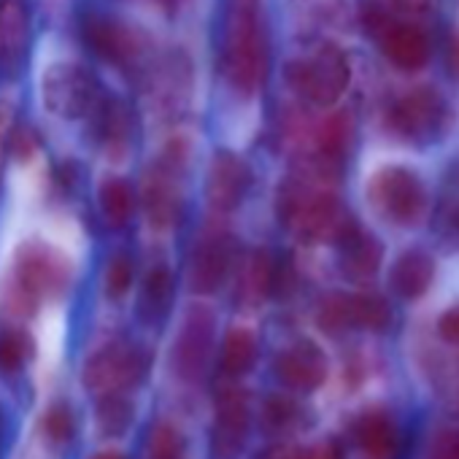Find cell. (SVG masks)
Segmentation results:
<instances>
[{
  "instance_id": "42",
  "label": "cell",
  "mask_w": 459,
  "mask_h": 459,
  "mask_svg": "<svg viewBox=\"0 0 459 459\" xmlns=\"http://www.w3.org/2000/svg\"><path fill=\"white\" fill-rule=\"evenodd\" d=\"M448 68H451V74L459 79V30L451 36V41H448Z\"/></svg>"
},
{
  "instance_id": "21",
  "label": "cell",
  "mask_w": 459,
  "mask_h": 459,
  "mask_svg": "<svg viewBox=\"0 0 459 459\" xmlns=\"http://www.w3.org/2000/svg\"><path fill=\"white\" fill-rule=\"evenodd\" d=\"M279 287V265L273 260V255L268 249H257L249 260L247 268L241 273V284H238V298L247 306H257L265 298H271Z\"/></svg>"
},
{
  "instance_id": "12",
  "label": "cell",
  "mask_w": 459,
  "mask_h": 459,
  "mask_svg": "<svg viewBox=\"0 0 459 459\" xmlns=\"http://www.w3.org/2000/svg\"><path fill=\"white\" fill-rule=\"evenodd\" d=\"M236 260V244L227 236H211L203 238V244L195 249L192 265H189V290L197 295L216 292L233 268Z\"/></svg>"
},
{
  "instance_id": "44",
  "label": "cell",
  "mask_w": 459,
  "mask_h": 459,
  "mask_svg": "<svg viewBox=\"0 0 459 459\" xmlns=\"http://www.w3.org/2000/svg\"><path fill=\"white\" fill-rule=\"evenodd\" d=\"M90 459H125L119 451H100V454H95V456H90Z\"/></svg>"
},
{
  "instance_id": "45",
  "label": "cell",
  "mask_w": 459,
  "mask_h": 459,
  "mask_svg": "<svg viewBox=\"0 0 459 459\" xmlns=\"http://www.w3.org/2000/svg\"><path fill=\"white\" fill-rule=\"evenodd\" d=\"M162 4H170V0H162Z\"/></svg>"
},
{
  "instance_id": "23",
  "label": "cell",
  "mask_w": 459,
  "mask_h": 459,
  "mask_svg": "<svg viewBox=\"0 0 459 459\" xmlns=\"http://www.w3.org/2000/svg\"><path fill=\"white\" fill-rule=\"evenodd\" d=\"M435 233L443 244L459 247V162L448 170L435 208Z\"/></svg>"
},
{
  "instance_id": "33",
  "label": "cell",
  "mask_w": 459,
  "mask_h": 459,
  "mask_svg": "<svg viewBox=\"0 0 459 459\" xmlns=\"http://www.w3.org/2000/svg\"><path fill=\"white\" fill-rule=\"evenodd\" d=\"M103 141L108 146V152H114L119 157V152H125L127 146V135H130V122H127V111L122 103H108L103 111Z\"/></svg>"
},
{
  "instance_id": "2",
  "label": "cell",
  "mask_w": 459,
  "mask_h": 459,
  "mask_svg": "<svg viewBox=\"0 0 459 459\" xmlns=\"http://www.w3.org/2000/svg\"><path fill=\"white\" fill-rule=\"evenodd\" d=\"M268 74L260 0H230L224 36V76L241 95H255Z\"/></svg>"
},
{
  "instance_id": "8",
  "label": "cell",
  "mask_w": 459,
  "mask_h": 459,
  "mask_svg": "<svg viewBox=\"0 0 459 459\" xmlns=\"http://www.w3.org/2000/svg\"><path fill=\"white\" fill-rule=\"evenodd\" d=\"M446 122V106L443 98L432 87H416L408 95H403L389 114V125L400 138L424 143L440 133Z\"/></svg>"
},
{
  "instance_id": "35",
  "label": "cell",
  "mask_w": 459,
  "mask_h": 459,
  "mask_svg": "<svg viewBox=\"0 0 459 459\" xmlns=\"http://www.w3.org/2000/svg\"><path fill=\"white\" fill-rule=\"evenodd\" d=\"M12 133H14V103L0 98V168H4V157L9 152Z\"/></svg>"
},
{
  "instance_id": "25",
  "label": "cell",
  "mask_w": 459,
  "mask_h": 459,
  "mask_svg": "<svg viewBox=\"0 0 459 459\" xmlns=\"http://www.w3.org/2000/svg\"><path fill=\"white\" fill-rule=\"evenodd\" d=\"M346 314H349V327L351 330H373L381 333L392 322V311L381 295L373 292H359V295H346Z\"/></svg>"
},
{
  "instance_id": "32",
  "label": "cell",
  "mask_w": 459,
  "mask_h": 459,
  "mask_svg": "<svg viewBox=\"0 0 459 459\" xmlns=\"http://www.w3.org/2000/svg\"><path fill=\"white\" fill-rule=\"evenodd\" d=\"M133 276H135V265L133 257L127 252H119L114 257H108L106 263V273H103V290L108 298L119 300L130 292L133 287Z\"/></svg>"
},
{
  "instance_id": "10",
  "label": "cell",
  "mask_w": 459,
  "mask_h": 459,
  "mask_svg": "<svg viewBox=\"0 0 459 459\" xmlns=\"http://www.w3.org/2000/svg\"><path fill=\"white\" fill-rule=\"evenodd\" d=\"M252 186V168L233 152H216L208 165L205 197L208 205L219 213L236 211Z\"/></svg>"
},
{
  "instance_id": "20",
  "label": "cell",
  "mask_w": 459,
  "mask_h": 459,
  "mask_svg": "<svg viewBox=\"0 0 459 459\" xmlns=\"http://www.w3.org/2000/svg\"><path fill=\"white\" fill-rule=\"evenodd\" d=\"M435 279V263L427 252L411 249L397 257L392 268V287L403 300H416L421 298Z\"/></svg>"
},
{
  "instance_id": "18",
  "label": "cell",
  "mask_w": 459,
  "mask_h": 459,
  "mask_svg": "<svg viewBox=\"0 0 459 459\" xmlns=\"http://www.w3.org/2000/svg\"><path fill=\"white\" fill-rule=\"evenodd\" d=\"M381 47L389 63L400 71H419L429 60L427 36L413 25H389L381 33Z\"/></svg>"
},
{
  "instance_id": "30",
  "label": "cell",
  "mask_w": 459,
  "mask_h": 459,
  "mask_svg": "<svg viewBox=\"0 0 459 459\" xmlns=\"http://www.w3.org/2000/svg\"><path fill=\"white\" fill-rule=\"evenodd\" d=\"M186 446H184V435L178 432V427L160 421L152 427L149 440H146V459H184Z\"/></svg>"
},
{
  "instance_id": "9",
  "label": "cell",
  "mask_w": 459,
  "mask_h": 459,
  "mask_svg": "<svg viewBox=\"0 0 459 459\" xmlns=\"http://www.w3.org/2000/svg\"><path fill=\"white\" fill-rule=\"evenodd\" d=\"M249 397L244 389H224L216 400V421L211 435L213 459H236L249 437Z\"/></svg>"
},
{
  "instance_id": "41",
  "label": "cell",
  "mask_w": 459,
  "mask_h": 459,
  "mask_svg": "<svg viewBox=\"0 0 459 459\" xmlns=\"http://www.w3.org/2000/svg\"><path fill=\"white\" fill-rule=\"evenodd\" d=\"M394 6L405 14H421L432 6V0H394Z\"/></svg>"
},
{
  "instance_id": "6",
  "label": "cell",
  "mask_w": 459,
  "mask_h": 459,
  "mask_svg": "<svg viewBox=\"0 0 459 459\" xmlns=\"http://www.w3.org/2000/svg\"><path fill=\"white\" fill-rule=\"evenodd\" d=\"M146 373V354L135 343H111L84 365V386L100 397L122 394Z\"/></svg>"
},
{
  "instance_id": "29",
  "label": "cell",
  "mask_w": 459,
  "mask_h": 459,
  "mask_svg": "<svg viewBox=\"0 0 459 459\" xmlns=\"http://www.w3.org/2000/svg\"><path fill=\"white\" fill-rule=\"evenodd\" d=\"M36 354V343L30 338V333L25 330H9L0 335V373L4 376H14L22 370V365H28Z\"/></svg>"
},
{
  "instance_id": "11",
  "label": "cell",
  "mask_w": 459,
  "mask_h": 459,
  "mask_svg": "<svg viewBox=\"0 0 459 459\" xmlns=\"http://www.w3.org/2000/svg\"><path fill=\"white\" fill-rule=\"evenodd\" d=\"M213 346V316L205 308H192L173 343V368L184 381H197L211 357Z\"/></svg>"
},
{
  "instance_id": "40",
  "label": "cell",
  "mask_w": 459,
  "mask_h": 459,
  "mask_svg": "<svg viewBox=\"0 0 459 459\" xmlns=\"http://www.w3.org/2000/svg\"><path fill=\"white\" fill-rule=\"evenodd\" d=\"M300 456V451L298 448H292V446H271L260 459H298Z\"/></svg>"
},
{
  "instance_id": "38",
  "label": "cell",
  "mask_w": 459,
  "mask_h": 459,
  "mask_svg": "<svg viewBox=\"0 0 459 459\" xmlns=\"http://www.w3.org/2000/svg\"><path fill=\"white\" fill-rule=\"evenodd\" d=\"M298 459H343V448L335 440H322V443H314L306 451H300Z\"/></svg>"
},
{
  "instance_id": "37",
  "label": "cell",
  "mask_w": 459,
  "mask_h": 459,
  "mask_svg": "<svg viewBox=\"0 0 459 459\" xmlns=\"http://www.w3.org/2000/svg\"><path fill=\"white\" fill-rule=\"evenodd\" d=\"M437 335L446 343L459 346V306H454L446 314H440V319H437Z\"/></svg>"
},
{
  "instance_id": "16",
  "label": "cell",
  "mask_w": 459,
  "mask_h": 459,
  "mask_svg": "<svg viewBox=\"0 0 459 459\" xmlns=\"http://www.w3.org/2000/svg\"><path fill=\"white\" fill-rule=\"evenodd\" d=\"M354 440H357L359 451L365 454V459H394L397 440H400L397 424L386 411L370 408V411L357 416Z\"/></svg>"
},
{
  "instance_id": "26",
  "label": "cell",
  "mask_w": 459,
  "mask_h": 459,
  "mask_svg": "<svg viewBox=\"0 0 459 459\" xmlns=\"http://www.w3.org/2000/svg\"><path fill=\"white\" fill-rule=\"evenodd\" d=\"M349 141H351V117L346 111H338L319 125L314 157L327 160L333 165H341V157L346 154Z\"/></svg>"
},
{
  "instance_id": "34",
  "label": "cell",
  "mask_w": 459,
  "mask_h": 459,
  "mask_svg": "<svg viewBox=\"0 0 459 459\" xmlns=\"http://www.w3.org/2000/svg\"><path fill=\"white\" fill-rule=\"evenodd\" d=\"M41 427H44V435L52 440V443H68L76 432V416L71 411L68 403H55L47 408L44 419H41Z\"/></svg>"
},
{
  "instance_id": "3",
  "label": "cell",
  "mask_w": 459,
  "mask_h": 459,
  "mask_svg": "<svg viewBox=\"0 0 459 459\" xmlns=\"http://www.w3.org/2000/svg\"><path fill=\"white\" fill-rule=\"evenodd\" d=\"M281 221L306 244L341 241L357 224L341 205V200L322 184L295 181L281 189Z\"/></svg>"
},
{
  "instance_id": "14",
  "label": "cell",
  "mask_w": 459,
  "mask_h": 459,
  "mask_svg": "<svg viewBox=\"0 0 459 459\" xmlns=\"http://www.w3.org/2000/svg\"><path fill=\"white\" fill-rule=\"evenodd\" d=\"M176 170H178V160H168L162 165L154 168V173H149L146 186H143V205H146V216L154 227H170L173 221H178V211H181V192L176 184Z\"/></svg>"
},
{
  "instance_id": "17",
  "label": "cell",
  "mask_w": 459,
  "mask_h": 459,
  "mask_svg": "<svg viewBox=\"0 0 459 459\" xmlns=\"http://www.w3.org/2000/svg\"><path fill=\"white\" fill-rule=\"evenodd\" d=\"M28 6L25 0H0V68H17L28 49Z\"/></svg>"
},
{
  "instance_id": "13",
  "label": "cell",
  "mask_w": 459,
  "mask_h": 459,
  "mask_svg": "<svg viewBox=\"0 0 459 459\" xmlns=\"http://www.w3.org/2000/svg\"><path fill=\"white\" fill-rule=\"evenodd\" d=\"M276 376L284 386L295 392H314L327 378V357L311 341L292 343L276 357Z\"/></svg>"
},
{
  "instance_id": "43",
  "label": "cell",
  "mask_w": 459,
  "mask_h": 459,
  "mask_svg": "<svg viewBox=\"0 0 459 459\" xmlns=\"http://www.w3.org/2000/svg\"><path fill=\"white\" fill-rule=\"evenodd\" d=\"M4 443H6V411L0 408V448H4Z\"/></svg>"
},
{
  "instance_id": "5",
  "label": "cell",
  "mask_w": 459,
  "mask_h": 459,
  "mask_svg": "<svg viewBox=\"0 0 459 459\" xmlns=\"http://www.w3.org/2000/svg\"><path fill=\"white\" fill-rule=\"evenodd\" d=\"M368 200L384 219L400 227L419 224L427 211V189L421 178L403 165L376 170L368 184Z\"/></svg>"
},
{
  "instance_id": "36",
  "label": "cell",
  "mask_w": 459,
  "mask_h": 459,
  "mask_svg": "<svg viewBox=\"0 0 459 459\" xmlns=\"http://www.w3.org/2000/svg\"><path fill=\"white\" fill-rule=\"evenodd\" d=\"M9 149H12L20 160H30V157L36 154V149H39V141H36V135H33L30 127L14 130V133H12V141H9Z\"/></svg>"
},
{
  "instance_id": "28",
  "label": "cell",
  "mask_w": 459,
  "mask_h": 459,
  "mask_svg": "<svg viewBox=\"0 0 459 459\" xmlns=\"http://www.w3.org/2000/svg\"><path fill=\"white\" fill-rule=\"evenodd\" d=\"M135 419V408L122 394L100 397L98 403V432L103 437H122Z\"/></svg>"
},
{
  "instance_id": "39",
  "label": "cell",
  "mask_w": 459,
  "mask_h": 459,
  "mask_svg": "<svg viewBox=\"0 0 459 459\" xmlns=\"http://www.w3.org/2000/svg\"><path fill=\"white\" fill-rule=\"evenodd\" d=\"M437 459H459V432H446L435 448Z\"/></svg>"
},
{
  "instance_id": "19",
  "label": "cell",
  "mask_w": 459,
  "mask_h": 459,
  "mask_svg": "<svg viewBox=\"0 0 459 459\" xmlns=\"http://www.w3.org/2000/svg\"><path fill=\"white\" fill-rule=\"evenodd\" d=\"M84 39L87 44L108 63H127L135 52V33L127 30L125 25L114 22V20H103V17H87L84 22Z\"/></svg>"
},
{
  "instance_id": "27",
  "label": "cell",
  "mask_w": 459,
  "mask_h": 459,
  "mask_svg": "<svg viewBox=\"0 0 459 459\" xmlns=\"http://www.w3.org/2000/svg\"><path fill=\"white\" fill-rule=\"evenodd\" d=\"M100 211H103V219L111 224V227H125L135 211V195H133V186L125 181V178H106L100 184Z\"/></svg>"
},
{
  "instance_id": "22",
  "label": "cell",
  "mask_w": 459,
  "mask_h": 459,
  "mask_svg": "<svg viewBox=\"0 0 459 459\" xmlns=\"http://www.w3.org/2000/svg\"><path fill=\"white\" fill-rule=\"evenodd\" d=\"M170 300H173V276L165 265H154L143 279L138 311L146 322H160L168 316Z\"/></svg>"
},
{
  "instance_id": "15",
  "label": "cell",
  "mask_w": 459,
  "mask_h": 459,
  "mask_svg": "<svg viewBox=\"0 0 459 459\" xmlns=\"http://www.w3.org/2000/svg\"><path fill=\"white\" fill-rule=\"evenodd\" d=\"M338 249H341V273L349 281L365 284L378 273L384 249L370 233H365L359 224H354L349 233L338 241Z\"/></svg>"
},
{
  "instance_id": "7",
  "label": "cell",
  "mask_w": 459,
  "mask_h": 459,
  "mask_svg": "<svg viewBox=\"0 0 459 459\" xmlns=\"http://www.w3.org/2000/svg\"><path fill=\"white\" fill-rule=\"evenodd\" d=\"M98 98V87L90 71L76 63H55L41 76V100L44 106L63 119L84 117Z\"/></svg>"
},
{
  "instance_id": "1",
  "label": "cell",
  "mask_w": 459,
  "mask_h": 459,
  "mask_svg": "<svg viewBox=\"0 0 459 459\" xmlns=\"http://www.w3.org/2000/svg\"><path fill=\"white\" fill-rule=\"evenodd\" d=\"M74 260L57 247L30 238L14 252L6 303L14 314H33L41 300H57L71 290Z\"/></svg>"
},
{
  "instance_id": "31",
  "label": "cell",
  "mask_w": 459,
  "mask_h": 459,
  "mask_svg": "<svg viewBox=\"0 0 459 459\" xmlns=\"http://www.w3.org/2000/svg\"><path fill=\"white\" fill-rule=\"evenodd\" d=\"M303 408L290 397H271L263 408V421L271 432H292L303 424Z\"/></svg>"
},
{
  "instance_id": "24",
  "label": "cell",
  "mask_w": 459,
  "mask_h": 459,
  "mask_svg": "<svg viewBox=\"0 0 459 459\" xmlns=\"http://www.w3.org/2000/svg\"><path fill=\"white\" fill-rule=\"evenodd\" d=\"M257 338L247 327H230L221 341V368L227 376H244L255 368Z\"/></svg>"
},
{
  "instance_id": "4",
  "label": "cell",
  "mask_w": 459,
  "mask_h": 459,
  "mask_svg": "<svg viewBox=\"0 0 459 459\" xmlns=\"http://www.w3.org/2000/svg\"><path fill=\"white\" fill-rule=\"evenodd\" d=\"M287 82L303 100L314 106H333L349 90L351 68L338 47L322 44L308 57L292 60L287 65Z\"/></svg>"
}]
</instances>
